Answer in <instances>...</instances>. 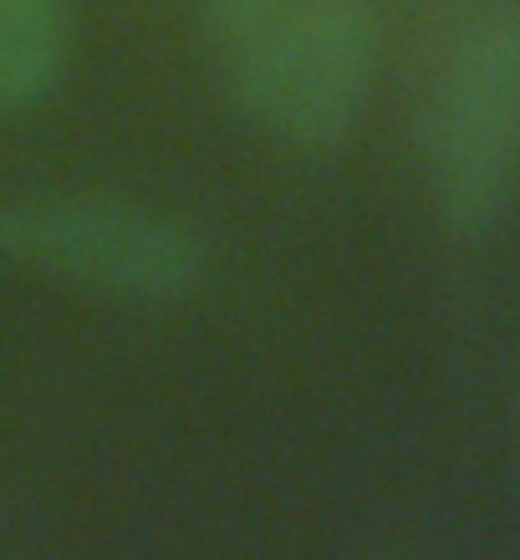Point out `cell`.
I'll return each mask as SVG.
<instances>
[{"label": "cell", "instance_id": "obj_4", "mask_svg": "<svg viewBox=\"0 0 520 560\" xmlns=\"http://www.w3.org/2000/svg\"><path fill=\"white\" fill-rule=\"evenodd\" d=\"M72 26L61 0H0V113L46 103L67 72Z\"/></svg>", "mask_w": 520, "mask_h": 560}, {"label": "cell", "instance_id": "obj_3", "mask_svg": "<svg viewBox=\"0 0 520 560\" xmlns=\"http://www.w3.org/2000/svg\"><path fill=\"white\" fill-rule=\"evenodd\" d=\"M520 189V15L470 26L429 113V194L454 240H490Z\"/></svg>", "mask_w": 520, "mask_h": 560}, {"label": "cell", "instance_id": "obj_2", "mask_svg": "<svg viewBox=\"0 0 520 560\" xmlns=\"http://www.w3.org/2000/svg\"><path fill=\"white\" fill-rule=\"evenodd\" d=\"M378 77V15L368 0H301L230 51V97L291 148H332L357 128Z\"/></svg>", "mask_w": 520, "mask_h": 560}, {"label": "cell", "instance_id": "obj_5", "mask_svg": "<svg viewBox=\"0 0 520 560\" xmlns=\"http://www.w3.org/2000/svg\"><path fill=\"white\" fill-rule=\"evenodd\" d=\"M297 5L301 0H209L205 26L224 51H235L240 42H251L255 31H266L270 21H281V15L297 11Z\"/></svg>", "mask_w": 520, "mask_h": 560}, {"label": "cell", "instance_id": "obj_1", "mask_svg": "<svg viewBox=\"0 0 520 560\" xmlns=\"http://www.w3.org/2000/svg\"><path fill=\"white\" fill-rule=\"evenodd\" d=\"M0 260L113 301L199 291L209 245L194 224L113 194H46L0 205Z\"/></svg>", "mask_w": 520, "mask_h": 560}]
</instances>
